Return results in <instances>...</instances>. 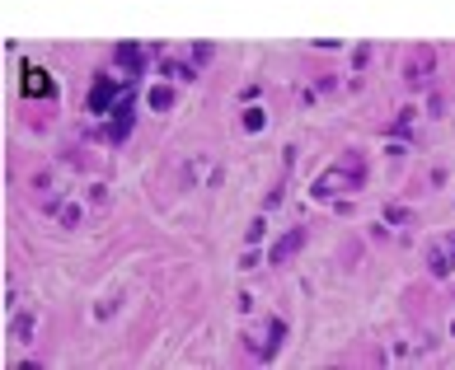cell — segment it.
Instances as JSON below:
<instances>
[{"instance_id":"obj_1","label":"cell","mask_w":455,"mask_h":370,"mask_svg":"<svg viewBox=\"0 0 455 370\" xmlns=\"http://www.w3.org/2000/svg\"><path fill=\"white\" fill-rule=\"evenodd\" d=\"M300 239H305V230H291V235H286L282 244H277L273 253H268V258H273V263H286V258H291V253L300 248Z\"/></svg>"}]
</instances>
